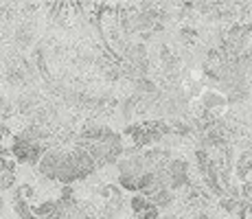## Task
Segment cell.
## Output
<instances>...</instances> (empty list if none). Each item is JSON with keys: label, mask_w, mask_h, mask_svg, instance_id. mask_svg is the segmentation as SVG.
Listing matches in <instances>:
<instances>
[{"label": "cell", "mask_w": 252, "mask_h": 219, "mask_svg": "<svg viewBox=\"0 0 252 219\" xmlns=\"http://www.w3.org/2000/svg\"><path fill=\"white\" fill-rule=\"evenodd\" d=\"M48 149V145L44 143H31V140L22 138L20 134H13L9 138V154H11V160L16 164H31V167H37L40 158L44 156V152Z\"/></svg>", "instance_id": "1"}, {"label": "cell", "mask_w": 252, "mask_h": 219, "mask_svg": "<svg viewBox=\"0 0 252 219\" xmlns=\"http://www.w3.org/2000/svg\"><path fill=\"white\" fill-rule=\"evenodd\" d=\"M164 173H167V188L173 193L180 191V188H187L191 184V180H189V162L184 158H171Z\"/></svg>", "instance_id": "2"}, {"label": "cell", "mask_w": 252, "mask_h": 219, "mask_svg": "<svg viewBox=\"0 0 252 219\" xmlns=\"http://www.w3.org/2000/svg\"><path fill=\"white\" fill-rule=\"evenodd\" d=\"M62 156H64V149L48 147L44 156L40 158V162H37V173L46 180H55L57 169H60V162H62Z\"/></svg>", "instance_id": "3"}, {"label": "cell", "mask_w": 252, "mask_h": 219, "mask_svg": "<svg viewBox=\"0 0 252 219\" xmlns=\"http://www.w3.org/2000/svg\"><path fill=\"white\" fill-rule=\"evenodd\" d=\"M200 101H202V110L211 112V114H213V112H217V110H224L226 108V96L221 94V92H217V90L202 92Z\"/></svg>", "instance_id": "4"}, {"label": "cell", "mask_w": 252, "mask_h": 219, "mask_svg": "<svg viewBox=\"0 0 252 219\" xmlns=\"http://www.w3.org/2000/svg\"><path fill=\"white\" fill-rule=\"evenodd\" d=\"M147 199L152 206L158 208V211H167V208H171L173 202H176V193L169 191V188H158V191H154Z\"/></svg>", "instance_id": "5"}, {"label": "cell", "mask_w": 252, "mask_h": 219, "mask_svg": "<svg viewBox=\"0 0 252 219\" xmlns=\"http://www.w3.org/2000/svg\"><path fill=\"white\" fill-rule=\"evenodd\" d=\"M31 211L35 219H51L57 213V202L55 199H42L37 204H31Z\"/></svg>", "instance_id": "6"}, {"label": "cell", "mask_w": 252, "mask_h": 219, "mask_svg": "<svg viewBox=\"0 0 252 219\" xmlns=\"http://www.w3.org/2000/svg\"><path fill=\"white\" fill-rule=\"evenodd\" d=\"M35 197V187L29 182H22V184H16L11 188V199H27V202H33Z\"/></svg>", "instance_id": "7"}, {"label": "cell", "mask_w": 252, "mask_h": 219, "mask_svg": "<svg viewBox=\"0 0 252 219\" xmlns=\"http://www.w3.org/2000/svg\"><path fill=\"white\" fill-rule=\"evenodd\" d=\"M152 206L149 204V199L145 197V195H140V193H134L132 199H129V208H132V213H134V217H138L143 211H147V208Z\"/></svg>", "instance_id": "8"}, {"label": "cell", "mask_w": 252, "mask_h": 219, "mask_svg": "<svg viewBox=\"0 0 252 219\" xmlns=\"http://www.w3.org/2000/svg\"><path fill=\"white\" fill-rule=\"evenodd\" d=\"M136 219H160V211H158L156 206H149L147 211H143Z\"/></svg>", "instance_id": "9"}, {"label": "cell", "mask_w": 252, "mask_h": 219, "mask_svg": "<svg viewBox=\"0 0 252 219\" xmlns=\"http://www.w3.org/2000/svg\"><path fill=\"white\" fill-rule=\"evenodd\" d=\"M4 208H7V197L0 195V219L4 217Z\"/></svg>", "instance_id": "10"}, {"label": "cell", "mask_w": 252, "mask_h": 219, "mask_svg": "<svg viewBox=\"0 0 252 219\" xmlns=\"http://www.w3.org/2000/svg\"><path fill=\"white\" fill-rule=\"evenodd\" d=\"M62 219H72V217H68V215H64V217H62Z\"/></svg>", "instance_id": "11"}, {"label": "cell", "mask_w": 252, "mask_h": 219, "mask_svg": "<svg viewBox=\"0 0 252 219\" xmlns=\"http://www.w3.org/2000/svg\"><path fill=\"white\" fill-rule=\"evenodd\" d=\"M160 219H173V217H160Z\"/></svg>", "instance_id": "12"}]
</instances>
